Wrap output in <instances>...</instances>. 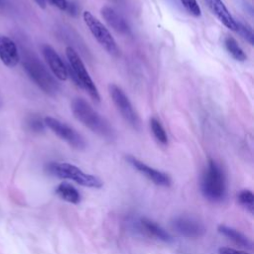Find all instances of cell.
Segmentation results:
<instances>
[{
	"instance_id": "6da1fadb",
	"label": "cell",
	"mask_w": 254,
	"mask_h": 254,
	"mask_svg": "<svg viewBox=\"0 0 254 254\" xmlns=\"http://www.w3.org/2000/svg\"><path fill=\"white\" fill-rule=\"evenodd\" d=\"M70 108L74 118L93 133L106 139H113L114 130L109 122L94 110L85 99L80 97L74 98L71 101Z\"/></svg>"
},
{
	"instance_id": "7a4b0ae2",
	"label": "cell",
	"mask_w": 254,
	"mask_h": 254,
	"mask_svg": "<svg viewBox=\"0 0 254 254\" xmlns=\"http://www.w3.org/2000/svg\"><path fill=\"white\" fill-rule=\"evenodd\" d=\"M200 190L202 195L212 201L219 202L226 195V179L220 165L212 159L208 160L207 166L200 181Z\"/></svg>"
},
{
	"instance_id": "3957f363",
	"label": "cell",
	"mask_w": 254,
	"mask_h": 254,
	"mask_svg": "<svg viewBox=\"0 0 254 254\" xmlns=\"http://www.w3.org/2000/svg\"><path fill=\"white\" fill-rule=\"evenodd\" d=\"M22 64L28 76L40 89L51 96L58 93L60 89L59 83L35 55L25 52L23 54Z\"/></svg>"
},
{
	"instance_id": "277c9868",
	"label": "cell",
	"mask_w": 254,
	"mask_h": 254,
	"mask_svg": "<svg viewBox=\"0 0 254 254\" xmlns=\"http://www.w3.org/2000/svg\"><path fill=\"white\" fill-rule=\"evenodd\" d=\"M65 56L68 62V67L67 72L68 75L72 77L73 81L76 83V85L83 88L88 95L96 102L100 101V95L98 92V89L91 79L88 71L86 70V67L81 61L78 54L75 52V50L71 47L65 48Z\"/></svg>"
},
{
	"instance_id": "5b68a950",
	"label": "cell",
	"mask_w": 254,
	"mask_h": 254,
	"mask_svg": "<svg viewBox=\"0 0 254 254\" xmlns=\"http://www.w3.org/2000/svg\"><path fill=\"white\" fill-rule=\"evenodd\" d=\"M47 171L55 177L73 181L82 187L100 189L103 186V182L98 177L87 174L70 163L52 162L47 166Z\"/></svg>"
},
{
	"instance_id": "8992f818",
	"label": "cell",
	"mask_w": 254,
	"mask_h": 254,
	"mask_svg": "<svg viewBox=\"0 0 254 254\" xmlns=\"http://www.w3.org/2000/svg\"><path fill=\"white\" fill-rule=\"evenodd\" d=\"M82 18L87 26L88 30L94 37V39L98 42V44L111 56L118 57L119 56V48L108 31V29L89 11H84L82 13Z\"/></svg>"
},
{
	"instance_id": "52a82bcc",
	"label": "cell",
	"mask_w": 254,
	"mask_h": 254,
	"mask_svg": "<svg viewBox=\"0 0 254 254\" xmlns=\"http://www.w3.org/2000/svg\"><path fill=\"white\" fill-rule=\"evenodd\" d=\"M109 94L112 98L114 105L116 106L117 110L120 112L123 119L134 129H139L141 126L140 118L134 109L131 101L129 100L128 96L122 90L121 87L118 85L111 83L108 85Z\"/></svg>"
},
{
	"instance_id": "ba28073f",
	"label": "cell",
	"mask_w": 254,
	"mask_h": 254,
	"mask_svg": "<svg viewBox=\"0 0 254 254\" xmlns=\"http://www.w3.org/2000/svg\"><path fill=\"white\" fill-rule=\"evenodd\" d=\"M43 120L46 127L52 130L58 137L65 141L72 148L77 150H83L86 147V143L83 137L78 132H76L75 129L68 126L66 123L52 116H47Z\"/></svg>"
},
{
	"instance_id": "9c48e42d",
	"label": "cell",
	"mask_w": 254,
	"mask_h": 254,
	"mask_svg": "<svg viewBox=\"0 0 254 254\" xmlns=\"http://www.w3.org/2000/svg\"><path fill=\"white\" fill-rule=\"evenodd\" d=\"M172 227L180 235L187 238H199L206 232V229L201 222L193 217L186 215L174 217L172 220Z\"/></svg>"
},
{
	"instance_id": "30bf717a",
	"label": "cell",
	"mask_w": 254,
	"mask_h": 254,
	"mask_svg": "<svg viewBox=\"0 0 254 254\" xmlns=\"http://www.w3.org/2000/svg\"><path fill=\"white\" fill-rule=\"evenodd\" d=\"M126 160L135 170H137L140 174L153 182L155 185L161 187H169L171 185L172 180L168 174L150 167L149 165L133 156H127Z\"/></svg>"
},
{
	"instance_id": "8fae6325",
	"label": "cell",
	"mask_w": 254,
	"mask_h": 254,
	"mask_svg": "<svg viewBox=\"0 0 254 254\" xmlns=\"http://www.w3.org/2000/svg\"><path fill=\"white\" fill-rule=\"evenodd\" d=\"M41 51L53 74L59 80H62V81L66 80L68 77L67 67L65 66L64 63L63 62L59 54L55 51V49L50 45H43L41 47Z\"/></svg>"
},
{
	"instance_id": "7c38bea8",
	"label": "cell",
	"mask_w": 254,
	"mask_h": 254,
	"mask_svg": "<svg viewBox=\"0 0 254 254\" xmlns=\"http://www.w3.org/2000/svg\"><path fill=\"white\" fill-rule=\"evenodd\" d=\"M0 61L8 67H15L20 62V55L15 42L0 35Z\"/></svg>"
},
{
	"instance_id": "4fadbf2b",
	"label": "cell",
	"mask_w": 254,
	"mask_h": 254,
	"mask_svg": "<svg viewBox=\"0 0 254 254\" xmlns=\"http://www.w3.org/2000/svg\"><path fill=\"white\" fill-rule=\"evenodd\" d=\"M101 16L105 20V22L118 34L127 36L131 34V29L127 21L117 13L113 8L110 6H103L100 9Z\"/></svg>"
},
{
	"instance_id": "5bb4252c",
	"label": "cell",
	"mask_w": 254,
	"mask_h": 254,
	"mask_svg": "<svg viewBox=\"0 0 254 254\" xmlns=\"http://www.w3.org/2000/svg\"><path fill=\"white\" fill-rule=\"evenodd\" d=\"M209 10L213 15L229 30L236 32L237 31V21L228 11L225 4L222 0H205Z\"/></svg>"
},
{
	"instance_id": "9a60e30c",
	"label": "cell",
	"mask_w": 254,
	"mask_h": 254,
	"mask_svg": "<svg viewBox=\"0 0 254 254\" xmlns=\"http://www.w3.org/2000/svg\"><path fill=\"white\" fill-rule=\"evenodd\" d=\"M139 224H140V227L142 229H144V231L147 234H149L150 236H153L156 239H159L164 242H172L173 241L172 235L157 222H155L149 218H146V217H141L139 219Z\"/></svg>"
},
{
	"instance_id": "2e32d148",
	"label": "cell",
	"mask_w": 254,
	"mask_h": 254,
	"mask_svg": "<svg viewBox=\"0 0 254 254\" xmlns=\"http://www.w3.org/2000/svg\"><path fill=\"white\" fill-rule=\"evenodd\" d=\"M218 232L220 234H222L223 236L227 237L228 239L232 240L233 242H235L236 244L238 245H241L243 247H246V248H249L251 249L252 248V243L251 241L248 239V237H246L243 233H241L240 231L232 228V227H229L227 225H224V224H220L218 225V228H217Z\"/></svg>"
},
{
	"instance_id": "e0dca14e",
	"label": "cell",
	"mask_w": 254,
	"mask_h": 254,
	"mask_svg": "<svg viewBox=\"0 0 254 254\" xmlns=\"http://www.w3.org/2000/svg\"><path fill=\"white\" fill-rule=\"evenodd\" d=\"M56 193L64 200L72 203L77 204L80 202L81 195L79 191L70 184L68 183H61L56 188Z\"/></svg>"
},
{
	"instance_id": "ac0fdd59",
	"label": "cell",
	"mask_w": 254,
	"mask_h": 254,
	"mask_svg": "<svg viewBox=\"0 0 254 254\" xmlns=\"http://www.w3.org/2000/svg\"><path fill=\"white\" fill-rule=\"evenodd\" d=\"M224 47L226 49V51L228 52V54L236 61L238 62H244L247 57L245 55V53L243 52V50L240 48V46L238 45L237 41L231 37V36H227L224 39Z\"/></svg>"
},
{
	"instance_id": "d6986e66",
	"label": "cell",
	"mask_w": 254,
	"mask_h": 254,
	"mask_svg": "<svg viewBox=\"0 0 254 254\" xmlns=\"http://www.w3.org/2000/svg\"><path fill=\"white\" fill-rule=\"evenodd\" d=\"M150 128H151V131H152L155 139L160 144H162V145L168 144V135L166 133V130L164 129L163 125L157 118L152 117L150 119Z\"/></svg>"
},
{
	"instance_id": "ffe728a7",
	"label": "cell",
	"mask_w": 254,
	"mask_h": 254,
	"mask_svg": "<svg viewBox=\"0 0 254 254\" xmlns=\"http://www.w3.org/2000/svg\"><path fill=\"white\" fill-rule=\"evenodd\" d=\"M239 203L250 213L254 212V194L250 190H242L237 195Z\"/></svg>"
},
{
	"instance_id": "44dd1931",
	"label": "cell",
	"mask_w": 254,
	"mask_h": 254,
	"mask_svg": "<svg viewBox=\"0 0 254 254\" xmlns=\"http://www.w3.org/2000/svg\"><path fill=\"white\" fill-rule=\"evenodd\" d=\"M237 33H239V35L246 40L250 45L254 44V34L252 31V28L243 23V22H237Z\"/></svg>"
},
{
	"instance_id": "7402d4cb",
	"label": "cell",
	"mask_w": 254,
	"mask_h": 254,
	"mask_svg": "<svg viewBox=\"0 0 254 254\" xmlns=\"http://www.w3.org/2000/svg\"><path fill=\"white\" fill-rule=\"evenodd\" d=\"M185 9L193 17H199L201 15L200 7L196 0H180Z\"/></svg>"
},
{
	"instance_id": "603a6c76",
	"label": "cell",
	"mask_w": 254,
	"mask_h": 254,
	"mask_svg": "<svg viewBox=\"0 0 254 254\" xmlns=\"http://www.w3.org/2000/svg\"><path fill=\"white\" fill-rule=\"evenodd\" d=\"M27 125L29 127L30 130H32L33 132H43L45 130V123L44 120H42L41 118L37 117V116H33L30 117L28 119Z\"/></svg>"
},
{
	"instance_id": "cb8c5ba5",
	"label": "cell",
	"mask_w": 254,
	"mask_h": 254,
	"mask_svg": "<svg viewBox=\"0 0 254 254\" xmlns=\"http://www.w3.org/2000/svg\"><path fill=\"white\" fill-rule=\"evenodd\" d=\"M47 1L62 11H65L68 4L67 0H46V2Z\"/></svg>"
},
{
	"instance_id": "d4e9b609",
	"label": "cell",
	"mask_w": 254,
	"mask_h": 254,
	"mask_svg": "<svg viewBox=\"0 0 254 254\" xmlns=\"http://www.w3.org/2000/svg\"><path fill=\"white\" fill-rule=\"evenodd\" d=\"M218 254H249L245 251L234 249L231 247H220L218 249Z\"/></svg>"
},
{
	"instance_id": "484cf974",
	"label": "cell",
	"mask_w": 254,
	"mask_h": 254,
	"mask_svg": "<svg viewBox=\"0 0 254 254\" xmlns=\"http://www.w3.org/2000/svg\"><path fill=\"white\" fill-rule=\"evenodd\" d=\"M77 10H78V7H77V5H76L75 3H73V2H68L67 8H66L65 11H66L69 15L75 16V15L77 14Z\"/></svg>"
},
{
	"instance_id": "4316f807",
	"label": "cell",
	"mask_w": 254,
	"mask_h": 254,
	"mask_svg": "<svg viewBox=\"0 0 254 254\" xmlns=\"http://www.w3.org/2000/svg\"><path fill=\"white\" fill-rule=\"evenodd\" d=\"M34 1H35L36 4H37L40 8H42V9H45L46 6H47L46 0H34Z\"/></svg>"
},
{
	"instance_id": "83f0119b",
	"label": "cell",
	"mask_w": 254,
	"mask_h": 254,
	"mask_svg": "<svg viewBox=\"0 0 254 254\" xmlns=\"http://www.w3.org/2000/svg\"><path fill=\"white\" fill-rule=\"evenodd\" d=\"M3 5V0H0V6Z\"/></svg>"
},
{
	"instance_id": "f1b7e54d",
	"label": "cell",
	"mask_w": 254,
	"mask_h": 254,
	"mask_svg": "<svg viewBox=\"0 0 254 254\" xmlns=\"http://www.w3.org/2000/svg\"><path fill=\"white\" fill-rule=\"evenodd\" d=\"M2 106V99H1V97H0V107Z\"/></svg>"
},
{
	"instance_id": "f546056e",
	"label": "cell",
	"mask_w": 254,
	"mask_h": 254,
	"mask_svg": "<svg viewBox=\"0 0 254 254\" xmlns=\"http://www.w3.org/2000/svg\"><path fill=\"white\" fill-rule=\"evenodd\" d=\"M114 1H119V0H114Z\"/></svg>"
}]
</instances>
